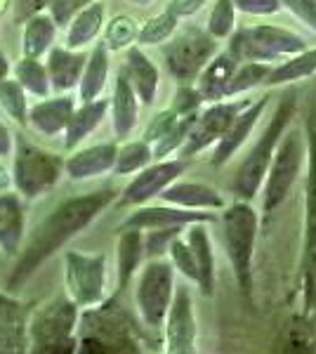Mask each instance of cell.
I'll use <instances>...</instances> for the list:
<instances>
[{
    "label": "cell",
    "mask_w": 316,
    "mask_h": 354,
    "mask_svg": "<svg viewBox=\"0 0 316 354\" xmlns=\"http://www.w3.org/2000/svg\"><path fill=\"white\" fill-rule=\"evenodd\" d=\"M113 196H116L113 189H102L85 194V196L68 198L62 205H57L53 213L36 227L31 241L26 243L24 253L17 260L12 274H10L8 286L17 288L19 283H24L55 250H59L68 239L76 236L78 232H83L113 201Z\"/></svg>",
    "instance_id": "obj_1"
},
{
    "label": "cell",
    "mask_w": 316,
    "mask_h": 354,
    "mask_svg": "<svg viewBox=\"0 0 316 354\" xmlns=\"http://www.w3.org/2000/svg\"><path fill=\"white\" fill-rule=\"evenodd\" d=\"M292 111H295V95H286L284 100H281L274 118L269 121L267 128H264L255 149H252L250 156H245V161L241 163L236 180H234V189H236L239 196L245 198V201L260 192L264 177H267L269 163H272V158H274V151H277V147H279L281 135L286 133V128H288V123H290Z\"/></svg>",
    "instance_id": "obj_2"
},
{
    "label": "cell",
    "mask_w": 316,
    "mask_h": 354,
    "mask_svg": "<svg viewBox=\"0 0 316 354\" xmlns=\"http://www.w3.org/2000/svg\"><path fill=\"white\" fill-rule=\"evenodd\" d=\"M307 50L302 36L288 31V28L272 26V24H260L250 28H241L232 36L229 43V53L234 55V59L239 64L243 62H279L284 57L297 55Z\"/></svg>",
    "instance_id": "obj_3"
},
{
    "label": "cell",
    "mask_w": 316,
    "mask_h": 354,
    "mask_svg": "<svg viewBox=\"0 0 316 354\" xmlns=\"http://www.w3.org/2000/svg\"><path fill=\"white\" fill-rule=\"evenodd\" d=\"M257 236V213L248 203H234L224 213V241L234 265L241 293L248 298L252 286V250Z\"/></svg>",
    "instance_id": "obj_4"
},
{
    "label": "cell",
    "mask_w": 316,
    "mask_h": 354,
    "mask_svg": "<svg viewBox=\"0 0 316 354\" xmlns=\"http://www.w3.org/2000/svg\"><path fill=\"white\" fill-rule=\"evenodd\" d=\"M62 170H64V161L59 156L21 140L15 151L12 187L24 198H36L59 182Z\"/></svg>",
    "instance_id": "obj_5"
},
{
    "label": "cell",
    "mask_w": 316,
    "mask_h": 354,
    "mask_svg": "<svg viewBox=\"0 0 316 354\" xmlns=\"http://www.w3.org/2000/svg\"><path fill=\"white\" fill-rule=\"evenodd\" d=\"M304 145L302 135L292 130L290 135H281L279 147L274 151V158L269 163L267 177H264V213H274L286 196L290 194L297 175L302 168Z\"/></svg>",
    "instance_id": "obj_6"
},
{
    "label": "cell",
    "mask_w": 316,
    "mask_h": 354,
    "mask_svg": "<svg viewBox=\"0 0 316 354\" xmlns=\"http://www.w3.org/2000/svg\"><path fill=\"white\" fill-rule=\"evenodd\" d=\"M78 305L73 300H55L43 307L31 322V338L40 352H73L76 350Z\"/></svg>",
    "instance_id": "obj_7"
},
{
    "label": "cell",
    "mask_w": 316,
    "mask_h": 354,
    "mask_svg": "<svg viewBox=\"0 0 316 354\" xmlns=\"http://www.w3.org/2000/svg\"><path fill=\"white\" fill-rule=\"evenodd\" d=\"M64 279L68 298L78 307L100 305L106 288V258L68 250L64 258Z\"/></svg>",
    "instance_id": "obj_8"
},
{
    "label": "cell",
    "mask_w": 316,
    "mask_h": 354,
    "mask_svg": "<svg viewBox=\"0 0 316 354\" xmlns=\"http://www.w3.org/2000/svg\"><path fill=\"white\" fill-rule=\"evenodd\" d=\"M172 293H175V277L172 267L165 260H151L142 270L140 283H137V310L147 326L158 328L168 314Z\"/></svg>",
    "instance_id": "obj_9"
},
{
    "label": "cell",
    "mask_w": 316,
    "mask_h": 354,
    "mask_svg": "<svg viewBox=\"0 0 316 354\" xmlns=\"http://www.w3.org/2000/svg\"><path fill=\"white\" fill-rule=\"evenodd\" d=\"M215 53L217 43L210 33L189 28L165 48V64L180 83H192L196 81L198 73L203 71V66L212 59Z\"/></svg>",
    "instance_id": "obj_10"
},
{
    "label": "cell",
    "mask_w": 316,
    "mask_h": 354,
    "mask_svg": "<svg viewBox=\"0 0 316 354\" xmlns=\"http://www.w3.org/2000/svg\"><path fill=\"white\" fill-rule=\"evenodd\" d=\"M250 102H212L208 111H203L194 123L192 133L182 145V153L185 156H194V153L203 151L212 142H217L224 135V130L232 125L236 113L248 106Z\"/></svg>",
    "instance_id": "obj_11"
},
{
    "label": "cell",
    "mask_w": 316,
    "mask_h": 354,
    "mask_svg": "<svg viewBox=\"0 0 316 354\" xmlns=\"http://www.w3.org/2000/svg\"><path fill=\"white\" fill-rule=\"evenodd\" d=\"M165 350L170 354H192L196 350V319L192 312V298L185 286L172 293L168 314H165Z\"/></svg>",
    "instance_id": "obj_12"
},
{
    "label": "cell",
    "mask_w": 316,
    "mask_h": 354,
    "mask_svg": "<svg viewBox=\"0 0 316 354\" xmlns=\"http://www.w3.org/2000/svg\"><path fill=\"white\" fill-rule=\"evenodd\" d=\"M185 173V163L182 161H158L156 165H147L140 170V175L125 187L120 203L123 205H142L149 198L158 196L170 182Z\"/></svg>",
    "instance_id": "obj_13"
},
{
    "label": "cell",
    "mask_w": 316,
    "mask_h": 354,
    "mask_svg": "<svg viewBox=\"0 0 316 354\" xmlns=\"http://www.w3.org/2000/svg\"><path fill=\"white\" fill-rule=\"evenodd\" d=\"M212 220L210 213L194 208H180V205H149L140 208L123 222V230H160V227H182L194 222Z\"/></svg>",
    "instance_id": "obj_14"
},
{
    "label": "cell",
    "mask_w": 316,
    "mask_h": 354,
    "mask_svg": "<svg viewBox=\"0 0 316 354\" xmlns=\"http://www.w3.org/2000/svg\"><path fill=\"white\" fill-rule=\"evenodd\" d=\"M85 324L88 326H85L83 345H100L97 350H102V345H106L104 350H123V345H130L128 322L123 319V314L111 307L88 314Z\"/></svg>",
    "instance_id": "obj_15"
},
{
    "label": "cell",
    "mask_w": 316,
    "mask_h": 354,
    "mask_svg": "<svg viewBox=\"0 0 316 354\" xmlns=\"http://www.w3.org/2000/svg\"><path fill=\"white\" fill-rule=\"evenodd\" d=\"M267 102H269V97H260V100L255 102V104H250L248 106H243L239 113H236V118L232 121V125H229L227 130H224V135L217 140V147H215V153H212V165H222V163H227L229 158L234 156V153L239 151V147L245 142V137L250 135V130H252V125L257 123V118L262 116V111H264V106H267Z\"/></svg>",
    "instance_id": "obj_16"
},
{
    "label": "cell",
    "mask_w": 316,
    "mask_h": 354,
    "mask_svg": "<svg viewBox=\"0 0 316 354\" xmlns=\"http://www.w3.org/2000/svg\"><path fill=\"white\" fill-rule=\"evenodd\" d=\"M116 151L118 147L113 142H102V145L88 147V149H80L64 161V170L71 180L83 182V180H93L109 173L113 168L116 161Z\"/></svg>",
    "instance_id": "obj_17"
},
{
    "label": "cell",
    "mask_w": 316,
    "mask_h": 354,
    "mask_svg": "<svg viewBox=\"0 0 316 354\" xmlns=\"http://www.w3.org/2000/svg\"><path fill=\"white\" fill-rule=\"evenodd\" d=\"M73 109H76V102L68 95L53 97V100L43 97V102H38L36 106L28 109V125L40 135L55 137L66 130Z\"/></svg>",
    "instance_id": "obj_18"
},
{
    "label": "cell",
    "mask_w": 316,
    "mask_h": 354,
    "mask_svg": "<svg viewBox=\"0 0 316 354\" xmlns=\"http://www.w3.org/2000/svg\"><path fill=\"white\" fill-rule=\"evenodd\" d=\"M85 53L80 50H68V48H50L48 50V78H50V88L55 93H68L73 90L80 81V73L85 66Z\"/></svg>",
    "instance_id": "obj_19"
},
{
    "label": "cell",
    "mask_w": 316,
    "mask_h": 354,
    "mask_svg": "<svg viewBox=\"0 0 316 354\" xmlns=\"http://www.w3.org/2000/svg\"><path fill=\"white\" fill-rule=\"evenodd\" d=\"M125 78L130 81L142 104H154L158 93V68L140 48H128L125 55Z\"/></svg>",
    "instance_id": "obj_20"
},
{
    "label": "cell",
    "mask_w": 316,
    "mask_h": 354,
    "mask_svg": "<svg viewBox=\"0 0 316 354\" xmlns=\"http://www.w3.org/2000/svg\"><path fill=\"white\" fill-rule=\"evenodd\" d=\"M236 66L239 62L234 59V55L229 50L220 55H212V59L198 73V93L203 97V102H220L227 97L229 78L234 76Z\"/></svg>",
    "instance_id": "obj_21"
},
{
    "label": "cell",
    "mask_w": 316,
    "mask_h": 354,
    "mask_svg": "<svg viewBox=\"0 0 316 354\" xmlns=\"http://www.w3.org/2000/svg\"><path fill=\"white\" fill-rule=\"evenodd\" d=\"M158 196L165 203L194 210H210L224 205V198L217 194V189H212L208 185H196V182H170Z\"/></svg>",
    "instance_id": "obj_22"
},
{
    "label": "cell",
    "mask_w": 316,
    "mask_h": 354,
    "mask_svg": "<svg viewBox=\"0 0 316 354\" xmlns=\"http://www.w3.org/2000/svg\"><path fill=\"white\" fill-rule=\"evenodd\" d=\"M104 26V5L100 0H90L80 12L73 15V19L66 24V43L68 50H83L102 33Z\"/></svg>",
    "instance_id": "obj_23"
},
{
    "label": "cell",
    "mask_w": 316,
    "mask_h": 354,
    "mask_svg": "<svg viewBox=\"0 0 316 354\" xmlns=\"http://www.w3.org/2000/svg\"><path fill=\"white\" fill-rule=\"evenodd\" d=\"M24 239V208L17 194H0V248L8 255L19 250Z\"/></svg>",
    "instance_id": "obj_24"
},
{
    "label": "cell",
    "mask_w": 316,
    "mask_h": 354,
    "mask_svg": "<svg viewBox=\"0 0 316 354\" xmlns=\"http://www.w3.org/2000/svg\"><path fill=\"white\" fill-rule=\"evenodd\" d=\"M106 78H109V50L104 43H97L90 57L85 59L83 73H80V81H78L80 102L100 100V95L106 88Z\"/></svg>",
    "instance_id": "obj_25"
},
{
    "label": "cell",
    "mask_w": 316,
    "mask_h": 354,
    "mask_svg": "<svg viewBox=\"0 0 316 354\" xmlns=\"http://www.w3.org/2000/svg\"><path fill=\"white\" fill-rule=\"evenodd\" d=\"M137 111H140V100H137L135 90H132L130 81L125 73L116 78V88H113L111 100V113H113V133L116 137H128L137 123Z\"/></svg>",
    "instance_id": "obj_26"
},
{
    "label": "cell",
    "mask_w": 316,
    "mask_h": 354,
    "mask_svg": "<svg viewBox=\"0 0 316 354\" xmlns=\"http://www.w3.org/2000/svg\"><path fill=\"white\" fill-rule=\"evenodd\" d=\"M109 104L104 100H93V102H83L78 109H73L71 118H68V125L64 130V147L66 149H73L80 142L85 140L97 125L102 123V118L106 116Z\"/></svg>",
    "instance_id": "obj_27"
},
{
    "label": "cell",
    "mask_w": 316,
    "mask_h": 354,
    "mask_svg": "<svg viewBox=\"0 0 316 354\" xmlns=\"http://www.w3.org/2000/svg\"><path fill=\"white\" fill-rule=\"evenodd\" d=\"M57 24L48 12H33L24 24V33H21V53L24 57H36L40 59L48 55V50L55 43Z\"/></svg>",
    "instance_id": "obj_28"
},
{
    "label": "cell",
    "mask_w": 316,
    "mask_h": 354,
    "mask_svg": "<svg viewBox=\"0 0 316 354\" xmlns=\"http://www.w3.org/2000/svg\"><path fill=\"white\" fill-rule=\"evenodd\" d=\"M187 243L192 245L194 258H196L198 265V286L205 295H212V288H215V262H212L208 232L198 222H194V227L187 234Z\"/></svg>",
    "instance_id": "obj_29"
},
{
    "label": "cell",
    "mask_w": 316,
    "mask_h": 354,
    "mask_svg": "<svg viewBox=\"0 0 316 354\" xmlns=\"http://www.w3.org/2000/svg\"><path fill=\"white\" fill-rule=\"evenodd\" d=\"M145 255L142 230H123L118 239V286L125 288Z\"/></svg>",
    "instance_id": "obj_30"
},
{
    "label": "cell",
    "mask_w": 316,
    "mask_h": 354,
    "mask_svg": "<svg viewBox=\"0 0 316 354\" xmlns=\"http://www.w3.org/2000/svg\"><path fill=\"white\" fill-rule=\"evenodd\" d=\"M316 73V48L314 50H302L297 55L286 57L284 64L274 66L267 76L269 85H284L292 81H302Z\"/></svg>",
    "instance_id": "obj_31"
},
{
    "label": "cell",
    "mask_w": 316,
    "mask_h": 354,
    "mask_svg": "<svg viewBox=\"0 0 316 354\" xmlns=\"http://www.w3.org/2000/svg\"><path fill=\"white\" fill-rule=\"evenodd\" d=\"M15 81L26 90V93L36 97H48L50 95V78L48 68L36 57H21L15 66Z\"/></svg>",
    "instance_id": "obj_32"
},
{
    "label": "cell",
    "mask_w": 316,
    "mask_h": 354,
    "mask_svg": "<svg viewBox=\"0 0 316 354\" xmlns=\"http://www.w3.org/2000/svg\"><path fill=\"white\" fill-rule=\"evenodd\" d=\"M269 71H272V64H264V62H243L241 66H236L234 76L229 78L227 97L241 95L245 90H252L257 85L267 83Z\"/></svg>",
    "instance_id": "obj_33"
},
{
    "label": "cell",
    "mask_w": 316,
    "mask_h": 354,
    "mask_svg": "<svg viewBox=\"0 0 316 354\" xmlns=\"http://www.w3.org/2000/svg\"><path fill=\"white\" fill-rule=\"evenodd\" d=\"M151 161V145H147L145 140L140 142H128L116 151V161H113V173L116 175H130L140 173L142 168H147Z\"/></svg>",
    "instance_id": "obj_34"
},
{
    "label": "cell",
    "mask_w": 316,
    "mask_h": 354,
    "mask_svg": "<svg viewBox=\"0 0 316 354\" xmlns=\"http://www.w3.org/2000/svg\"><path fill=\"white\" fill-rule=\"evenodd\" d=\"M0 106L8 113V118H12L15 123L26 125L28 123V102H26V90L12 78H5L0 83Z\"/></svg>",
    "instance_id": "obj_35"
},
{
    "label": "cell",
    "mask_w": 316,
    "mask_h": 354,
    "mask_svg": "<svg viewBox=\"0 0 316 354\" xmlns=\"http://www.w3.org/2000/svg\"><path fill=\"white\" fill-rule=\"evenodd\" d=\"M137 21L132 19L128 15H118L113 17L111 21L106 24L104 28V43L106 50H113V53H118V50H128L132 43L137 41Z\"/></svg>",
    "instance_id": "obj_36"
},
{
    "label": "cell",
    "mask_w": 316,
    "mask_h": 354,
    "mask_svg": "<svg viewBox=\"0 0 316 354\" xmlns=\"http://www.w3.org/2000/svg\"><path fill=\"white\" fill-rule=\"evenodd\" d=\"M177 17L172 12H160L156 15L154 19H149L145 26L137 31V43L140 45H158V43H165L172 33L177 31Z\"/></svg>",
    "instance_id": "obj_37"
},
{
    "label": "cell",
    "mask_w": 316,
    "mask_h": 354,
    "mask_svg": "<svg viewBox=\"0 0 316 354\" xmlns=\"http://www.w3.org/2000/svg\"><path fill=\"white\" fill-rule=\"evenodd\" d=\"M21 326L19 305L8 298H0V352L17 350V335Z\"/></svg>",
    "instance_id": "obj_38"
},
{
    "label": "cell",
    "mask_w": 316,
    "mask_h": 354,
    "mask_svg": "<svg viewBox=\"0 0 316 354\" xmlns=\"http://www.w3.org/2000/svg\"><path fill=\"white\" fill-rule=\"evenodd\" d=\"M196 118H198V111L196 113H189V116H182L180 121L172 125L170 133L165 135V137H160L156 145H154L151 156L165 158L168 153L182 149V145H185V140L189 137V133H192V128H194V123H196Z\"/></svg>",
    "instance_id": "obj_39"
},
{
    "label": "cell",
    "mask_w": 316,
    "mask_h": 354,
    "mask_svg": "<svg viewBox=\"0 0 316 354\" xmlns=\"http://www.w3.org/2000/svg\"><path fill=\"white\" fill-rule=\"evenodd\" d=\"M236 24V8H234V0H217L215 8L208 17V33L215 41L229 38Z\"/></svg>",
    "instance_id": "obj_40"
},
{
    "label": "cell",
    "mask_w": 316,
    "mask_h": 354,
    "mask_svg": "<svg viewBox=\"0 0 316 354\" xmlns=\"http://www.w3.org/2000/svg\"><path fill=\"white\" fill-rule=\"evenodd\" d=\"M168 253L172 258V265L185 274L187 279L198 283V265H196V258H194L192 245L187 243V239H180V234L172 236V241L168 243Z\"/></svg>",
    "instance_id": "obj_41"
},
{
    "label": "cell",
    "mask_w": 316,
    "mask_h": 354,
    "mask_svg": "<svg viewBox=\"0 0 316 354\" xmlns=\"http://www.w3.org/2000/svg\"><path fill=\"white\" fill-rule=\"evenodd\" d=\"M180 118H182L180 113L172 111V109L160 111L158 116H154V118H151V123L147 125V130H145V142H147V145H156L160 137H165V135L170 133L172 125L180 121Z\"/></svg>",
    "instance_id": "obj_42"
},
{
    "label": "cell",
    "mask_w": 316,
    "mask_h": 354,
    "mask_svg": "<svg viewBox=\"0 0 316 354\" xmlns=\"http://www.w3.org/2000/svg\"><path fill=\"white\" fill-rule=\"evenodd\" d=\"M88 3L90 0H50L48 15L53 17L57 28H59V26H66L68 21L73 19V15L80 12Z\"/></svg>",
    "instance_id": "obj_43"
},
{
    "label": "cell",
    "mask_w": 316,
    "mask_h": 354,
    "mask_svg": "<svg viewBox=\"0 0 316 354\" xmlns=\"http://www.w3.org/2000/svg\"><path fill=\"white\" fill-rule=\"evenodd\" d=\"M201 104H203V97H201V93L194 88H189V85L185 83L175 93V102H172L170 109L177 111L180 116H189V113H196Z\"/></svg>",
    "instance_id": "obj_44"
},
{
    "label": "cell",
    "mask_w": 316,
    "mask_h": 354,
    "mask_svg": "<svg viewBox=\"0 0 316 354\" xmlns=\"http://www.w3.org/2000/svg\"><path fill=\"white\" fill-rule=\"evenodd\" d=\"M177 234H180V227H160V230H154L145 239V250L151 255L163 253V250H168V243L172 241V236H177Z\"/></svg>",
    "instance_id": "obj_45"
},
{
    "label": "cell",
    "mask_w": 316,
    "mask_h": 354,
    "mask_svg": "<svg viewBox=\"0 0 316 354\" xmlns=\"http://www.w3.org/2000/svg\"><path fill=\"white\" fill-rule=\"evenodd\" d=\"M234 8L245 15H277L281 0H234Z\"/></svg>",
    "instance_id": "obj_46"
},
{
    "label": "cell",
    "mask_w": 316,
    "mask_h": 354,
    "mask_svg": "<svg viewBox=\"0 0 316 354\" xmlns=\"http://www.w3.org/2000/svg\"><path fill=\"white\" fill-rule=\"evenodd\" d=\"M281 5H286L292 15L316 31V0H281Z\"/></svg>",
    "instance_id": "obj_47"
},
{
    "label": "cell",
    "mask_w": 316,
    "mask_h": 354,
    "mask_svg": "<svg viewBox=\"0 0 316 354\" xmlns=\"http://www.w3.org/2000/svg\"><path fill=\"white\" fill-rule=\"evenodd\" d=\"M208 0H170L168 3V12H172L180 19V17H192L196 15Z\"/></svg>",
    "instance_id": "obj_48"
},
{
    "label": "cell",
    "mask_w": 316,
    "mask_h": 354,
    "mask_svg": "<svg viewBox=\"0 0 316 354\" xmlns=\"http://www.w3.org/2000/svg\"><path fill=\"white\" fill-rule=\"evenodd\" d=\"M15 151V137L10 133V128L0 121V158L3 156H12Z\"/></svg>",
    "instance_id": "obj_49"
},
{
    "label": "cell",
    "mask_w": 316,
    "mask_h": 354,
    "mask_svg": "<svg viewBox=\"0 0 316 354\" xmlns=\"http://www.w3.org/2000/svg\"><path fill=\"white\" fill-rule=\"evenodd\" d=\"M21 3H24V12L33 15V12H40L43 8H48L50 0H21Z\"/></svg>",
    "instance_id": "obj_50"
},
{
    "label": "cell",
    "mask_w": 316,
    "mask_h": 354,
    "mask_svg": "<svg viewBox=\"0 0 316 354\" xmlns=\"http://www.w3.org/2000/svg\"><path fill=\"white\" fill-rule=\"evenodd\" d=\"M10 187H12V173H10L3 163H0V194L8 192Z\"/></svg>",
    "instance_id": "obj_51"
},
{
    "label": "cell",
    "mask_w": 316,
    "mask_h": 354,
    "mask_svg": "<svg viewBox=\"0 0 316 354\" xmlns=\"http://www.w3.org/2000/svg\"><path fill=\"white\" fill-rule=\"evenodd\" d=\"M5 78H10V62H8V55L0 50V83H3Z\"/></svg>",
    "instance_id": "obj_52"
},
{
    "label": "cell",
    "mask_w": 316,
    "mask_h": 354,
    "mask_svg": "<svg viewBox=\"0 0 316 354\" xmlns=\"http://www.w3.org/2000/svg\"><path fill=\"white\" fill-rule=\"evenodd\" d=\"M130 3H135V5H147V3H151V0H130Z\"/></svg>",
    "instance_id": "obj_53"
}]
</instances>
